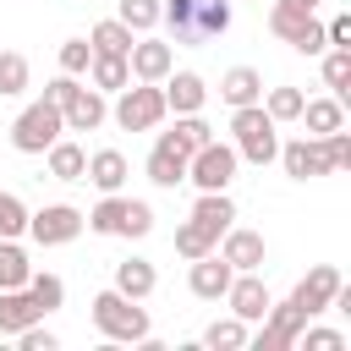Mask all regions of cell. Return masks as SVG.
<instances>
[{"mask_svg":"<svg viewBox=\"0 0 351 351\" xmlns=\"http://www.w3.org/2000/svg\"><path fill=\"white\" fill-rule=\"evenodd\" d=\"M159 22H170L176 44H203L230 27V0H165Z\"/></svg>","mask_w":351,"mask_h":351,"instance_id":"cell-1","label":"cell"},{"mask_svg":"<svg viewBox=\"0 0 351 351\" xmlns=\"http://www.w3.org/2000/svg\"><path fill=\"white\" fill-rule=\"evenodd\" d=\"M93 329H99L104 340L143 346V340H148V313H143L132 296H121V291L110 285V291H99V296H93Z\"/></svg>","mask_w":351,"mask_h":351,"instance_id":"cell-2","label":"cell"},{"mask_svg":"<svg viewBox=\"0 0 351 351\" xmlns=\"http://www.w3.org/2000/svg\"><path fill=\"white\" fill-rule=\"evenodd\" d=\"M82 225L99 230V236H148V230H154V208H148L143 197L104 192V203H99L93 214H82Z\"/></svg>","mask_w":351,"mask_h":351,"instance_id":"cell-3","label":"cell"},{"mask_svg":"<svg viewBox=\"0 0 351 351\" xmlns=\"http://www.w3.org/2000/svg\"><path fill=\"white\" fill-rule=\"evenodd\" d=\"M230 132H236V159H247V165H269L274 154H280V137H274V121H269V110L263 104H241L236 115H230Z\"/></svg>","mask_w":351,"mask_h":351,"instance_id":"cell-4","label":"cell"},{"mask_svg":"<svg viewBox=\"0 0 351 351\" xmlns=\"http://www.w3.org/2000/svg\"><path fill=\"white\" fill-rule=\"evenodd\" d=\"M170 110H165V88L159 82H126L121 88V99H115V126L121 132H154L159 121H165Z\"/></svg>","mask_w":351,"mask_h":351,"instance_id":"cell-5","label":"cell"},{"mask_svg":"<svg viewBox=\"0 0 351 351\" xmlns=\"http://www.w3.org/2000/svg\"><path fill=\"white\" fill-rule=\"evenodd\" d=\"M60 132H66V115H60L49 99H38V104H27V110L11 121V148H16V154H44Z\"/></svg>","mask_w":351,"mask_h":351,"instance_id":"cell-6","label":"cell"},{"mask_svg":"<svg viewBox=\"0 0 351 351\" xmlns=\"http://www.w3.org/2000/svg\"><path fill=\"white\" fill-rule=\"evenodd\" d=\"M236 165H241V159H236V148L208 137V143L186 159V181H192L197 192H225V186L236 181Z\"/></svg>","mask_w":351,"mask_h":351,"instance_id":"cell-7","label":"cell"},{"mask_svg":"<svg viewBox=\"0 0 351 351\" xmlns=\"http://www.w3.org/2000/svg\"><path fill=\"white\" fill-rule=\"evenodd\" d=\"M77 230H82V208H71V203H49V208L27 214V236L38 247H66V241H77Z\"/></svg>","mask_w":351,"mask_h":351,"instance_id":"cell-8","label":"cell"},{"mask_svg":"<svg viewBox=\"0 0 351 351\" xmlns=\"http://www.w3.org/2000/svg\"><path fill=\"white\" fill-rule=\"evenodd\" d=\"M258 324H263V329H258V340H252V346H258V351H291V346H296V335H302V324H307V318H302V307H296V302H291V296H285V302H280V307H274V302H269V313H263V318H258Z\"/></svg>","mask_w":351,"mask_h":351,"instance_id":"cell-9","label":"cell"},{"mask_svg":"<svg viewBox=\"0 0 351 351\" xmlns=\"http://www.w3.org/2000/svg\"><path fill=\"white\" fill-rule=\"evenodd\" d=\"M126 66H132V82H165L176 71V49L165 38H132Z\"/></svg>","mask_w":351,"mask_h":351,"instance_id":"cell-10","label":"cell"},{"mask_svg":"<svg viewBox=\"0 0 351 351\" xmlns=\"http://www.w3.org/2000/svg\"><path fill=\"white\" fill-rule=\"evenodd\" d=\"M274 159L285 165V176H291V181H318V176H335V170H329V159H324V148H318V137L280 143V154H274Z\"/></svg>","mask_w":351,"mask_h":351,"instance_id":"cell-11","label":"cell"},{"mask_svg":"<svg viewBox=\"0 0 351 351\" xmlns=\"http://www.w3.org/2000/svg\"><path fill=\"white\" fill-rule=\"evenodd\" d=\"M335 291H340V269H329V263H318L296 291H291V302L302 307V318L313 324L318 313H329V302H335Z\"/></svg>","mask_w":351,"mask_h":351,"instance_id":"cell-12","label":"cell"},{"mask_svg":"<svg viewBox=\"0 0 351 351\" xmlns=\"http://www.w3.org/2000/svg\"><path fill=\"white\" fill-rule=\"evenodd\" d=\"M236 274H247V269H263V258H269V247H263V236L258 230H236V225H225V241L214 247Z\"/></svg>","mask_w":351,"mask_h":351,"instance_id":"cell-13","label":"cell"},{"mask_svg":"<svg viewBox=\"0 0 351 351\" xmlns=\"http://www.w3.org/2000/svg\"><path fill=\"white\" fill-rule=\"evenodd\" d=\"M225 302H230V313H236L241 324H258V318L269 313V285L258 280V269H247V274H236V280H230Z\"/></svg>","mask_w":351,"mask_h":351,"instance_id":"cell-14","label":"cell"},{"mask_svg":"<svg viewBox=\"0 0 351 351\" xmlns=\"http://www.w3.org/2000/svg\"><path fill=\"white\" fill-rule=\"evenodd\" d=\"M186 148H176V137L170 132H159V143H154V154H148V181L154 186H181L186 181Z\"/></svg>","mask_w":351,"mask_h":351,"instance_id":"cell-15","label":"cell"},{"mask_svg":"<svg viewBox=\"0 0 351 351\" xmlns=\"http://www.w3.org/2000/svg\"><path fill=\"white\" fill-rule=\"evenodd\" d=\"M230 280H236V269L219 258V252H203V258H192V296H203V302H219L225 291H230Z\"/></svg>","mask_w":351,"mask_h":351,"instance_id":"cell-16","label":"cell"},{"mask_svg":"<svg viewBox=\"0 0 351 351\" xmlns=\"http://www.w3.org/2000/svg\"><path fill=\"white\" fill-rule=\"evenodd\" d=\"M203 99H208V88H203L197 71H170V77H165V110L192 115V110H203Z\"/></svg>","mask_w":351,"mask_h":351,"instance_id":"cell-17","label":"cell"},{"mask_svg":"<svg viewBox=\"0 0 351 351\" xmlns=\"http://www.w3.org/2000/svg\"><path fill=\"white\" fill-rule=\"evenodd\" d=\"M60 115H66V132H99L104 115H110V104H104L99 88H77V99H71Z\"/></svg>","mask_w":351,"mask_h":351,"instance_id":"cell-18","label":"cell"},{"mask_svg":"<svg viewBox=\"0 0 351 351\" xmlns=\"http://www.w3.org/2000/svg\"><path fill=\"white\" fill-rule=\"evenodd\" d=\"M44 313H38V302L27 296V285H11V291H0V335H22L27 324H38Z\"/></svg>","mask_w":351,"mask_h":351,"instance_id":"cell-19","label":"cell"},{"mask_svg":"<svg viewBox=\"0 0 351 351\" xmlns=\"http://www.w3.org/2000/svg\"><path fill=\"white\" fill-rule=\"evenodd\" d=\"M313 22H318V16H313V5H307V0H274V11H269L274 38H285V44H296Z\"/></svg>","mask_w":351,"mask_h":351,"instance_id":"cell-20","label":"cell"},{"mask_svg":"<svg viewBox=\"0 0 351 351\" xmlns=\"http://www.w3.org/2000/svg\"><path fill=\"white\" fill-rule=\"evenodd\" d=\"M219 99H225L230 110H241V104H258V99H263V77H258L252 66H230V71L219 77Z\"/></svg>","mask_w":351,"mask_h":351,"instance_id":"cell-21","label":"cell"},{"mask_svg":"<svg viewBox=\"0 0 351 351\" xmlns=\"http://www.w3.org/2000/svg\"><path fill=\"white\" fill-rule=\"evenodd\" d=\"M82 181H93L99 192H121V181H126V154H121V148H99V154H88Z\"/></svg>","mask_w":351,"mask_h":351,"instance_id":"cell-22","label":"cell"},{"mask_svg":"<svg viewBox=\"0 0 351 351\" xmlns=\"http://www.w3.org/2000/svg\"><path fill=\"white\" fill-rule=\"evenodd\" d=\"M154 285H159V274H154L148 258H121V263H115V291H121V296L143 302V296H154Z\"/></svg>","mask_w":351,"mask_h":351,"instance_id":"cell-23","label":"cell"},{"mask_svg":"<svg viewBox=\"0 0 351 351\" xmlns=\"http://www.w3.org/2000/svg\"><path fill=\"white\" fill-rule=\"evenodd\" d=\"M296 121H307V137H324V132H340V126H346V99H307Z\"/></svg>","mask_w":351,"mask_h":351,"instance_id":"cell-24","label":"cell"},{"mask_svg":"<svg viewBox=\"0 0 351 351\" xmlns=\"http://www.w3.org/2000/svg\"><path fill=\"white\" fill-rule=\"evenodd\" d=\"M44 159H49V176H55V181H82V170H88V154H82L77 143H66V137H55V143L44 148Z\"/></svg>","mask_w":351,"mask_h":351,"instance_id":"cell-25","label":"cell"},{"mask_svg":"<svg viewBox=\"0 0 351 351\" xmlns=\"http://www.w3.org/2000/svg\"><path fill=\"white\" fill-rule=\"evenodd\" d=\"M88 77H93L99 93H121L132 82V66H126V55H93L88 60Z\"/></svg>","mask_w":351,"mask_h":351,"instance_id":"cell-26","label":"cell"},{"mask_svg":"<svg viewBox=\"0 0 351 351\" xmlns=\"http://www.w3.org/2000/svg\"><path fill=\"white\" fill-rule=\"evenodd\" d=\"M192 219H203L208 230H219V236H225V225L236 219V203H230V192H203V197L192 203Z\"/></svg>","mask_w":351,"mask_h":351,"instance_id":"cell-27","label":"cell"},{"mask_svg":"<svg viewBox=\"0 0 351 351\" xmlns=\"http://www.w3.org/2000/svg\"><path fill=\"white\" fill-rule=\"evenodd\" d=\"M27 274H33V263H27V252L16 247V236H0V291L27 285Z\"/></svg>","mask_w":351,"mask_h":351,"instance_id":"cell-28","label":"cell"},{"mask_svg":"<svg viewBox=\"0 0 351 351\" xmlns=\"http://www.w3.org/2000/svg\"><path fill=\"white\" fill-rule=\"evenodd\" d=\"M88 44H93V55H126V49H132V27H126L121 16H110V22H99V27L88 33Z\"/></svg>","mask_w":351,"mask_h":351,"instance_id":"cell-29","label":"cell"},{"mask_svg":"<svg viewBox=\"0 0 351 351\" xmlns=\"http://www.w3.org/2000/svg\"><path fill=\"white\" fill-rule=\"evenodd\" d=\"M219 247V230H208L203 219H186L181 230H176V252L181 258H203V252H214Z\"/></svg>","mask_w":351,"mask_h":351,"instance_id":"cell-30","label":"cell"},{"mask_svg":"<svg viewBox=\"0 0 351 351\" xmlns=\"http://www.w3.org/2000/svg\"><path fill=\"white\" fill-rule=\"evenodd\" d=\"M203 346H208V351H241V346H247V324H241L236 313H230V318H214V324L203 329Z\"/></svg>","mask_w":351,"mask_h":351,"instance_id":"cell-31","label":"cell"},{"mask_svg":"<svg viewBox=\"0 0 351 351\" xmlns=\"http://www.w3.org/2000/svg\"><path fill=\"white\" fill-rule=\"evenodd\" d=\"M208 132H214V126H208V121H203L197 110H192V115H176V126H170L176 148H186V154H197V148L208 143Z\"/></svg>","mask_w":351,"mask_h":351,"instance_id":"cell-32","label":"cell"},{"mask_svg":"<svg viewBox=\"0 0 351 351\" xmlns=\"http://www.w3.org/2000/svg\"><path fill=\"white\" fill-rule=\"evenodd\" d=\"M346 82H351V49L329 44V49H324V88H335V99H340Z\"/></svg>","mask_w":351,"mask_h":351,"instance_id":"cell-33","label":"cell"},{"mask_svg":"<svg viewBox=\"0 0 351 351\" xmlns=\"http://www.w3.org/2000/svg\"><path fill=\"white\" fill-rule=\"evenodd\" d=\"M302 88H269V99H263V110H269V121L280 126V121H296L302 115Z\"/></svg>","mask_w":351,"mask_h":351,"instance_id":"cell-34","label":"cell"},{"mask_svg":"<svg viewBox=\"0 0 351 351\" xmlns=\"http://www.w3.org/2000/svg\"><path fill=\"white\" fill-rule=\"evenodd\" d=\"M27 296L38 302V313H55L66 302V285H60V274H27Z\"/></svg>","mask_w":351,"mask_h":351,"instance_id":"cell-35","label":"cell"},{"mask_svg":"<svg viewBox=\"0 0 351 351\" xmlns=\"http://www.w3.org/2000/svg\"><path fill=\"white\" fill-rule=\"evenodd\" d=\"M27 88V60L16 55V49H0V93L11 99V93H22Z\"/></svg>","mask_w":351,"mask_h":351,"instance_id":"cell-36","label":"cell"},{"mask_svg":"<svg viewBox=\"0 0 351 351\" xmlns=\"http://www.w3.org/2000/svg\"><path fill=\"white\" fill-rule=\"evenodd\" d=\"M121 22H126L132 33L159 27V0H121Z\"/></svg>","mask_w":351,"mask_h":351,"instance_id":"cell-37","label":"cell"},{"mask_svg":"<svg viewBox=\"0 0 351 351\" xmlns=\"http://www.w3.org/2000/svg\"><path fill=\"white\" fill-rule=\"evenodd\" d=\"M318 148H324L329 170H346V165H351V132H346V126H340V132H324V137H318Z\"/></svg>","mask_w":351,"mask_h":351,"instance_id":"cell-38","label":"cell"},{"mask_svg":"<svg viewBox=\"0 0 351 351\" xmlns=\"http://www.w3.org/2000/svg\"><path fill=\"white\" fill-rule=\"evenodd\" d=\"M27 230V208L16 192H0V236H22Z\"/></svg>","mask_w":351,"mask_h":351,"instance_id":"cell-39","label":"cell"},{"mask_svg":"<svg viewBox=\"0 0 351 351\" xmlns=\"http://www.w3.org/2000/svg\"><path fill=\"white\" fill-rule=\"evenodd\" d=\"M88 60H93V44H88V38H66V44H60V71L82 77V71H88Z\"/></svg>","mask_w":351,"mask_h":351,"instance_id":"cell-40","label":"cell"},{"mask_svg":"<svg viewBox=\"0 0 351 351\" xmlns=\"http://www.w3.org/2000/svg\"><path fill=\"white\" fill-rule=\"evenodd\" d=\"M296 340H302L307 351H346V335H340V329H307V324H302Z\"/></svg>","mask_w":351,"mask_h":351,"instance_id":"cell-41","label":"cell"},{"mask_svg":"<svg viewBox=\"0 0 351 351\" xmlns=\"http://www.w3.org/2000/svg\"><path fill=\"white\" fill-rule=\"evenodd\" d=\"M77 88H82V82H77V77H71V71H60V77H55V82H44V99H49V104H55V110H66V104H71V99H77Z\"/></svg>","mask_w":351,"mask_h":351,"instance_id":"cell-42","label":"cell"},{"mask_svg":"<svg viewBox=\"0 0 351 351\" xmlns=\"http://www.w3.org/2000/svg\"><path fill=\"white\" fill-rule=\"evenodd\" d=\"M16 340H22V351H55V335H49V329H38V324H27Z\"/></svg>","mask_w":351,"mask_h":351,"instance_id":"cell-43","label":"cell"},{"mask_svg":"<svg viewBox=\"0 0 351 351\" xmlns=\"http://www.w3.org/2000/svg\"><path fill=\"white\" fill-rule=\"evenodd\" d=\"M324 38H329V44H340V49H351V16H335V22H324Z\"/></svg>","mask_w":351,"mask_h":351,"instance_id":"cell-44","label":"cell"},{"mask_svg":"<svg viewBox=\"0 0 351 351\" xmlns=\"http://www.w3.org/2000/svg\"><path fill=\"white\" fill-rule=\"evenodd\" d=\"M307 5H318V0H307Z\"/></svg>","mask_w":351,"mask_h":351,"instance_id":"cell-45","label":"cell"}]
</instances>
